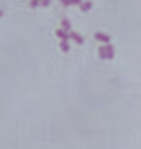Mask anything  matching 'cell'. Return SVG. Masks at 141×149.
I'll return each mask as SVG.
<instances>
[{
    "instance_id": "cell-1",
    "label": "cell",
    "mask_w": 141,
    "mask_h": 149,
    "mask_svg": "<svg viewBox=\"0 0 141 149\" xmlns=\"http://www.w3.org/2000/svg\"><path fill=\"white\" fill-rule=\"evenodd\" d=\"M94 38L95 39H98L99 42L105 44V45H108V44H109V41H111V36H109V35H105V33H102V32H95Z\"/></svg>"
},
{
    "instance_id": "cell-2",
    "label": "cell",
    "mask_w": 141,
    "mask_h": 149,
    "mask_svg": "<svg viewBox=\"0 0 141 149\" xmlns=\"http://www.w3.org/2000/svg\"><path fill=\"white\" fill-rule=\"evenodd\" d=\"M69 39H74L78 45H82V44H84V36H82L81 33L75 32V31H71V32H69Z\"/></svg>"
},
{
    "instance_id": "cell-3",
    "label": "cell",
    "mask_w": 141,
    "mask_h": 149,
    "mask_svg": "<svg viewBox=\"0 0 141 149\" xmlns=\"http://www.w3.org/2000/svg\"><path fill=\"white\" fill-rule=\"evenodd\" d=\"M79 9H81V12H84V13L89 12V10L92 9V1H89V0H87V1H82V3L79 4Z\"/></svg>"
},
{
    "instance_id": "cell-4",
    "label": "cell",
    "mask_w": 141,
    "mask_h": 149,
    "mask_svg": "<svg viewBox=\"0 0 141 149\" xmlns=\"http://www.w3.org/2000/svg\"><path fill=\"white\" fill-rule=\"evenodd\" d=\"M55 33H56V36H58L61 41H68V39H69V33H68V32H65V31H63V29H61V28H59V29H56V32H55Z\"/></svg>"
},
{
    "instance_id": "cell-5",
    "label": "cell",
    "mask_w": 141,
    "mask_h": 149,
    "mask_svg": "<svg viewBox=\"0 0 141 149\" xmlns=\"http://www.w3.org/2000/svg\"><path fill=\"white\" fill-rule=\"evenodd\" d=\"M61 29H63L65 32H71V29H72V25H71V22L68 20V19H62L61 20Z\"/></svg>"
},
{
    "instance_id": "cell-6",
    "label": "cell",
    "mask_w": 141,
    "mask_h": 149,
    "mask_svg": "<svg viewBox=\"0 0 141 149\" xmlns=\"http://www.w3.org/2000/svg\"><path fill=\"white\" fill-rule=\"evenodd\" d=\"M107 47V59H112L114 58V55H115V49H114V47L112 45H105Z\"/></svg>"
},
{
    "instance_id": "cell-7",
    "label": "cell",
    "mask_w": 141,
    "mask_h": 149,
    "mask_svg": "<svg viewBox=\"0 0 141 149\" xmlns=\"http://www.w3.org/2000/svg\"><path fill=\"white\" fill-rule=\"evenodd\" d=\"M98 56H99V59H107V47L105 45L98 48Z\"/></svg>"
},
{
    "instance_id": "cell-8",
    "label": "cell",
    "mask_w": 141,
    "mask_h": 149,
    "mask_svg": "<svg viewBox=\"0 0 141 149\" xmlns=\"http://www.w3.org/2000/svg\"><path fill=\"white\" fill-rule=\"evenodd\" d=\"M61 51H63V52H69L71 51V47H69L68 41H61Z\"/></svg>"
},
{
    "instance_id": "cell-9",
    "label": "cell",
    "mask_w": 141,
    "mask_h": 149,
    "mask_svg": "<svg viewBox=\"0 0 141 149\" xmlns=\"http://www.w3.org/2000/svg\"><path fill=\"white\" fill-rule=\"evenodd\" d=\"M41 1H42V0H30V6H32V7H36L38 4H41Z\"/></svg>"
},
{
    "instance_id": "cell-10",
    "label": "cell",
    "mask_w": 141,
    "mask_h": 149,
    "mask_svg": "<svg viewBox=\"0 0 141 149\" xmlns=\"http://www.w3.org/2000/svg\"><path fill=\"white\" fill-rule=\"evenodd\" d=\"M59 1H61V3H62V4L65 6V7H68V6H71V0H59Z\"/></svg>"
},
{
    "instance_id": "cell-11",
    "label": "cell",
    "mask_w": 141,
    "mask_h": 149,
    "mask_svg": "<svg viewBox=\"0 0 141 149\" xmlns=\"http://www.w3.org/2000/svg\"><path fill=\"white\" fill-rule=\"evenodd\" d=\"M41 4H42V6H49V4H50V0H42Z\"/></svg>"
},
{
    "instance_id": "cell-12",
    "label": "cell",
    "mask_w": 141,
    "mask_h": 149,
    "mask_svg": "<svg viewBox=\"0 0 141 149\" xmlns=\"http://www.w3.org/2000/svg\"><path fill=\"white\" fill-rule=\"evenodd\" d=\"M84 0H71V4H81Z\"/></svg>"
},
{
    "instance_id": "cell-13",
    "label": "cell",
    "mask_w": 141,
    "mask_h": 149,
    "mask_svg": "<svg viewBox=\"0 0 141 149\" xmlns=\"http://www.w3.org/2000/svg\"><path fill=\"white\" fill-rule=\"evenodd\" d=\"M1 15H3V12H1V10H0V16H1Z\"/></svg>"
}]
</instances>
